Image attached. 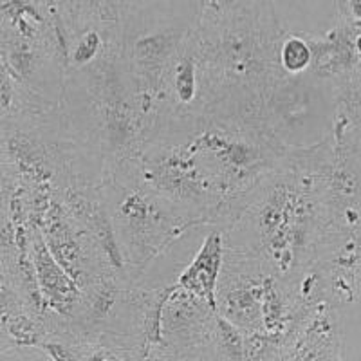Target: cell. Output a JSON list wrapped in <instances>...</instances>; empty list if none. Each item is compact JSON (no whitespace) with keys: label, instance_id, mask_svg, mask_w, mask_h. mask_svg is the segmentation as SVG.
I'll use <instances>...</instances> for the list:
<instances>
[{"label":"cell","instance_id":"obj_1","mask_svg":"<svg viewBox=\"0 0 361 361\" xmlns=\"http://www.w3.org/2000/svg\"><path fill=\"white\" fill-rule=\"evenodd\" d=\"M102 188L125 264L135 273L147 269L183 230L204 222L148 186L132 159L116 164Z\"/></svg>","mask_w":361,"mask_h":361},{"label":"cell","instance_id":"obj_2","mask_svg":"<svg viewBox=\"0 0 361 361\" xmlns=\"http://www.w3.org/2000/svg\"><path fill=\"white\" fill-rule=\"evenodd\" d=\"M31 257L47 305L63 318H74L82 305L83 291L63 269L62 264L54 259L53 251L49 250L47 240L40 231H35L31 238Z\"/></svg>","mask_w":361,"mask_h":361},{"label":"cell","instance_id":"obj_3","mask_svg":"<svg viewBox=\"0 0 361 361\" xmlns=\"http://www.w3.org/2000/svg\"><path fill=\"white\" fill-rule=\"evenodd\" d=\"M226 260V243L222 231H212L204 238L202 247L193 257L190 266L177 279V286L197 295L209 307L219 312V279Z\"/></svg>","mask_w":361,"mask_h":361},{"label":"cell","instance_id":"obj_4","mask_svg":"<svg viewBox=\"0 0 361 361\" xmlns=\"http://www.w3.org/2000/svg\"><path fill=\"white\" fill-rule=\"evenodd\" d=\"M185 31L176 27H166L161 31H152L143 37L135 38L130 45V58L135 71L148 89L159 87L164 71L170 66L180 45L185 44Z\"/></svg>","mask_w":361,"mask_h":361},{"label":"cell","instance_id":"obj_5","mask_svg":"<svg viewBox=\"0 0 361 361\" xmlns=\"http://www.w3.org/2000/svg\"><path fill=\"white\" fill-rule=\"evenodd\" d=\"M312 58H314V53H312L309 38L300 37V35H289V37L280 40L279 63L283 73L289 74V76L309 73L312 66Z\"/></svg>","mask_w":361,"mask_h":361},{"label":"cell","instance_id":"obj_6","mask_svg":"<svg viewBox=\"0 0 361 361\" xmlns=\"http://www.w3.org/2000/svg\"><path fill=\"white\" fill-rule=\"evenodd\" d=\"M246 341L247 334L243 329L237 327L221 312H217L214 334L215 356L226 357V360H244L246 357Z\"/></svg>","mask_w":361,"mask_h":361},{"label":"cell","instance_id":"obj_7","mask_svg":"<svg viewBox=\"0 0 361 361\" xmlns=\"http://www.w3.org/2000/svg\"><path fill=\"white\" fill-rule=\"evenodd\" d=\"M102 37L96 29H90L80 40H76L73 51L69 54V62L76 67H83L92 63L102 53Z\"/></svg>","mask_w":361,"mask_h":361},{"label":"cell","instance_id":"obj_8","mask_svg":"<svg viewBox=\"0 0 361 361\" xmlns=\"http://www.w3.org/2000/svg\"><path fill=\"white\" fill-rule=\"evenodd\" d=\"M349 11L356 20H361V0H347Z\"/></svg>","mask_w":361,"mask_h":361}]
</instances>
